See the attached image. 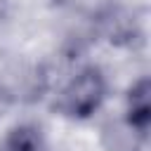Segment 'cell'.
Instances as JSON below:
<instances>
[{"instance_id":"1","label":"cell","mask_w":151,"mask_h":151,"mask_svg":"<svg viewBox=\"0 0 151 151\" xmlns=\"http://www.w3.org/2000/svg\"><path fill=\"white\" fill-rule=\"evenodd\" d=\"M104 97H106V78L101 68L87 66L68 80V85L61 90L54 106L66 118L85 120L101 106Z\"/></svg>"},{"instance_id":"2","label":"cell","mask_w":151,"mask_h":151,"mask_svg":"<svg viewBox=\"0 0 151 151\" xmlns=\"http://www.w3.org/2000/svg\"><path fill=\"white\" fill-rule=\"evenodd\" d=\"M151 125V85L149 78H139L127 90V127L139 137L146 139Z\"/></svg>"},{"instance_id":"3","label":"cell","mask_w":151,"mask_h":151,"mask_svg":"<svg viewBox=\"0 0 151 151\" xmlns=\"http://www.w3.org/2000/svg\"><path fill=\"white\" fill-rule=\"evenodd\" d=\"M2 151H47V142L38 125L21 123L9 130V134L5 137Z\"/></svg>"},{"instance_id":"4","label":"cell","mask_w":151,"mask_h":151,"mask_svg":"<svg viewBox=\"0 0 151 151\" xmlns=\"http://www.w3.org/2000/svg\"><path fill=\"white\" fill-rule=\"evenodd\" d=\"M101 28H104V33L109 35V40L116 42V45H130V42L139 35L137 21L130 19V14H127V12H120V9H111V12L101 19Z\"/></svg>"},{"instance_id":"5","label":"cell","mask_w":151,"mask_h":151,"mask_svg":"<svg viewBox=\"0 0 151 151\" xmlns=\"http://www.w3.org/2000/svg\"><path fill=\"white\" fill-rule=\"evenodd\" d=\"M104 142H106L109 151H132L134 132L130 127L120 130L118 125H109V127H104Z\"/></svg>"},{"instance_id":"6","label":"cell","mask_w":151,"mask_h":151,"mask_svg":"<svg viewBox=\"0 0 151 151\" xmlns=\"http://www.w3.org/2000/svg\"><path fill=\"white\" fill-rule=\"evenodd\" d=\"M5 2H7V0H0V14L5 12Z\"/></svg>"}]
</instances>
